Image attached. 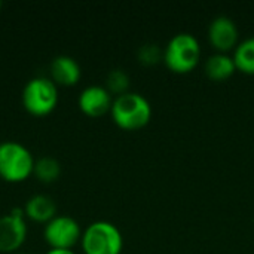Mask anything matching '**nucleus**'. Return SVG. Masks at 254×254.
I'll return each mask as SVG.
<instances>
[{"label": "nucleus", "instance_id": "nucleus-18", "mask_svg": "<svg viewBox=\"0 0 254 254\" xmlns=\"http://www.w3.org/2000/svg\"><path fill=\"white\" fill-rule=\"evenodd\" d=\"M0 9H1V0H0Z\"/></svg>", "mask_w": 254, "mask_h": 254}, {"label": "nucleus", "instance_id": "nucleus-3", "mask_svg": "<svg viewBox=\"0 0 254 254\" xmlns=\"http://www.w3.org/2000/svg\"><path fill=\"white\" fill-rule=\"evenodd\" d=\"M34 155L19 141H0V179L9 183H21L33 176Z\"/></svg>", "mask_w": 254, "mask_h": 254}, {"label": "nucleus", "instance_id": "nucleus-1", "mask_svg": "<svg viewBox=\"0 0 254 254\" xmlns=\"http://www.w3.org/2000/svg\"><path fill=\"white\" fill-rule=\"evenodd\" d=\"M110 115L119 128L125 131H137L150 122L152 106L144 95L128 91L113 98Z\"/></svg>", "mask_w": 254, "mask_h": 254}, {"label": "nucleus", "instance_id": "nucleus-7", "mask_svg": "<svg viewBox=\"0 0 254 254\" xmlns=\"http://www.w3.org/2000/svg\"><path fill=\"white\" fill-rule=\"evenodd\" d=\"M28 235L24 208L15 207L0 216V253L15 254L24 246Z\"/></svg>", "mask_w": 254, "mask_h": 254}, {"label": "nucleus", "instance_id": "nucleus-14", "mask_svg": "<svg viewBox=\"0 0 254 254\" xmlns=\"http://www.w3.org/2000/svg\"><path fill=\"white\" fill-rule=\"evenodd\" d=\"M33 176L42 183H52L61 176V164L52 156H42L36 159Z\"/></svg>", "mask_w": 254, "mask_h": 254}, {"label": "nucleus", "instance_id": "nucleus-4", "mask_svg": "<svg viewBox=\"0 0 254 254\" xmlns=\"http://www.w3.org/2000/svg\"><path fill=\"white\" fill-rule=\"evenodd\" d=\"M60 91L51 77H31L22 88V107L33 116H46L52 113L58 104Z\"/></svg>", "mask_w": 254, "mask_h": 254}, {"label": "nucleus", "instance_id": "nucleus-12", "mask_svg": "<svg viewBox=\"0 0 254 254\" xmlns=\"http://www.w3.org/2000/svg\"><path fill=\"white\" fill-rule=\"evenodd\" d=\"M204 71L208 79L214 82H223L229 79L231 76H234V73L237 71V65H235L232 55L216 52L210 55L208 60L205 61Z\"/></svg>", "mask_w": 254, "mask_h": 254}, {"label": "nucleus", "instance_id": "nucleus-19", "mask_svg": "<svg viewBox=\"0 0 254 254\" xmlns=\"http://www.w3.org/2000/svg\"><path fill=\"white\" fill-rule=\"evenodd\" d=\"M15 254H27V253H15Z\"/></svg>", "mask_w": 254, "mask_h": 254}, {"label": "nucleus", "instance_id": "nucleus-5", "mask_svg": "<svg viewBox=\"0 0 254 254\" xmlns=\"http://www.w3.org/2000/svg\"><path fill=\"white\" fill-rule=\"evenodd\" d=\"M80 247L85 254H121L124 250V237L116 225L98 220L85 228Z\"/></svg>", "mask_w": 254, "mask_h": 254}, {"label": "nucleus", "instance_id": "nucleus-6", "mask_svg": "<svg viewBox=\"0 0 254 254\" xmlns=\"http://www.w3.org/2000/svg\"><path fill=\"white\" fill-rule=\"evenodd\" d=\"M82 228L76 219L57 214L43 226V240L49 249H73L82 238Z\"/></svg>", "mask_w": 254, "mask_h": 254}, {"label": "nucleus", "instance_id": "nucleus-16", "mask_svg": "<svg viewBox=\"0 0 254 254\" xmlns=\"http://www.w3.org/2000/svg\"><path fill=\"white\" fill-rule=\"evenodd\" d=\"M161 55H162L161 54V49L156 45H152V43L141 46L140 51H138V60L143 64H147V65L158 63V60L161 58Z\"/></svg>", "mask_w": 254, "mask_h": 254}, {"label": "nucleus", "instance_id": "nucleus-13", "mask_svg": "<svg viewBox=\"0 0 254 254\" xmlns=\"http://www.w3.org/2000/svg\"><path fill=\"white\" fill-rule=\"evenodd\" d=\"M232 58L235 61L237 70L254 76V36L246 37L237 45Z\"/></svg>", "mask_w": 254, "mask_h": 254}, {"label": "nucleus", "instance_id": "nucleus-2", "mask_svg": "<svg viewBox=\"0 0 254 254\" xmlns=\"http://www.w3.org/2000/svg\"><path fill=\"white\" fill-rule=\"evenodd\" d=\"M162 60L173 73L185 74L192 71L201 60L199 40L190 33L174 34L164 48Z\"/></svg>", "mask_w": 254, "mask_h": 254}, {"label": "nucleus", "instance_id": "nucleus-11", "mask_svg": "<svg viewBox=\"0 0 254 254\" xmlns=\"http://www.w3.org/2000/svg\"><path fill=\"white\" fill-rule=\"evenodd\" d=\"M24 213H25L27 219H30L36 223H43V225H46L51 219H54L58 214L55 201L51 196L43 195V193L30 196L25 201Z\"/></svg>", "mask_w": 254, "mask_h": 254}, {"label": "nucleus", "instance_id": "nucleus-17", "mask_svg": "<svg viewBox=\"0 0 254 254\" xmlns=\"http://www.w3.org/2000/svg\"><path fill=\"white\" fill-rule=\"evenodd\" d=\"M45 254H76L71 249H49Z\"/></svg>", "mask_w": 254, "mask_h": 254}, {"label": "nucleus", "instance_id": "nucleus-10", "mask_svg": "<svg viewBox=\"0 0 254 254\" xmlns=\"http://www.w3.org/2000/svg\"><path fill=\"white\" fill-rule=\"evenodd\" d=\"M49 73L57 86H74L82 77L80 64L70 55H57L52 58Z\"/></svg>", "mask_w": 254, "mask_h": 254}, {"label": "nucleus", "instance_id": "nucleus-15", "mask_svg": "<svg viewBox=\"0 0 254 254\" xmlns=\"http://www.w3.org/2000/svg\"><path fill=\"white\" fill-rule=\"evenodd\" d=\"M106 88L107 91L113 95H122L125 92H128L129 88V76L121 70V68H115L112 71H109L107 77H106Z\"/></svg>", "mask_w": 254, "mask_h": 254}, {"label": "nucleus", "instance_id": "nucleus-9", "mask_svg": "<svg viewBox=\"0 0 254 254\" xmlns=\"http://www.w3.org/2000/svg\"><path fill=\"white\" fill-rule=\"evenodd\" d=\"M112 104L113 97L103 85H88L77 97L79 109L91 118H100L106 113H110Z\"/></svg>", "mask_w": 254, "mask_h": 254}, {"label": "nucleus", "instance_id": "nucleus-8", "mask_svg": "<svg viewBox=\"0 0 254 254\" xmlns=\"http://www.w3.org/2000/svg\"><path fill=\"white\" fill-rule=\"evenodd\" d=\"M240 39V31L235 21L229 16L219 15L208 25V40L217 52L228 54L234 51Z\"/></svg>", "mask_w": 254, "mask_h": 254}]
</instances>
